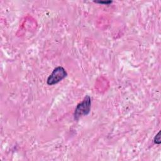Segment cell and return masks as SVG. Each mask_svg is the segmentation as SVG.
Masks as SVG:
<instances>
[{"label":"cell","instance_id":"obj_1","mask_svg":"<svg viewBox=\"0 0 161 161\" xmlns=\"http://www.w3.org/2000/svg\"><path fill=\"white\" fill-rule=\"evenodd\" d=\"M91 100L89 96H86L83 101L77 104L74 111V119L77 120L80 117L89 114L91 109Z\"/></svg>","mask_w":161,"mask_h":161},{"label":"cell","instance_id":"obj_2","mask_svg":"<svg viewBox=\"0 0 161 161\" xmlns=\"http://www.w3.org/2000/svg\"><path fill=\"white\" fill-rule=\"evenodd\" d=\"M67 75L65 69L61 66L57 67L53 69L52 74L48 76L47 83L48 85L52 86L57 84Z\"/></svg>","mask_w":161,"mask_h":161},{"label":"cell","instance_id":"obj_3","mask_svg":"<svg viewBox=\"0 0 161 161\" xmlns=\"http://www.w3.org/2000/svg\"><path fill=\"white\" fill-rule=\"evenodd\" d=\"M160 131H159L158 133L155 135V138H154V142L157 144H160Z\"/></svg>","mask_w":161,"mask_h":161},{"label":"cell","instance_id":"obj_4","mask_svg":"<svg viewBox=\"0 0 161 161\" xmlns=\"http://www.w3.org/2000/svg\"><path fill=\"white\" fill-rule=\"evenodd\" d=\"M96 3H99V4H109L112 3L111 1H94Z\"/></svg>","mask_w":161,"mask_h":161}]
</instances>
